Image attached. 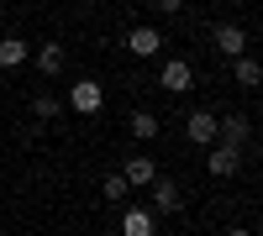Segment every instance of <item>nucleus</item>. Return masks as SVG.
Instances as JSON below:
<instances>
[{"label": "nucleus", "instance_id": "nucleus-11", "mask_svg": "<svg viewBox=\"0 0 263 236\" xmlns=\"http://www.w3.org/2000/svg\"><path fill=\"white\" fill-rule=\"evenodd\" d=\"M63 63H69V53H63V42H48V48L37 53V74H63Z\"/></svg>", "mask_w": 263, "mask_h": 236}, {"label": "nucleus", "instance_id": "nucleus-15", "mask_svg": "<svg viewBox=\"0 0 263 236\" xmlns=\"http://www.w3.org/2000/svg\"><path fill=\"white\" fill-rule=\"evenodd\" d=\"M100 189H105V200H116V205H121V200L132 195V184H126V174H111V179H105Z\"/></svg>", "mask_w": 263, "mask_h": 236}, {"label": "nucleus", "instance_id": "nucleus-10", "mask_svg": "<svg viewBox=\"0 0 263 236\" xmlns=\"http://www.w3.org/2000/svg\"><path fill=\"white\" fill-rule=\"evenodd\" d=\"M121 174H126V184H153V179H158V163H153V158H126Z\"/></svg>", "mask_w": 263, "mask_h": 236}, {"label": "nucleus", "instance_id": "nucleus-17", "mask_svg": "<svg viewBox=\"0 0 263 236\" xmlns=\"http://www.w3.org/2000/svg\"><path fill=\"white\" fill-rule=\"evenodd\" d=\"M179 6H184V0H158V11H163V16H174Z\"/></svg>", "mask_w": 263, "mask_h": 236}, {"label": "nucleus", "instance_id": "nucleus-8", "mask_svg": "<svg viewBox=\"0 0 263 236\" xmlns=\"http://www.w3.org/2000/svg\"><path fill=\"white\" fill-rule=\"evenodd\" d=\"M232 79L242 84V90H258V84H263V69H258V58L237 53V58H232Z\"/></svg>", "mask_w": 263, "mask_h": 236}, {"label": "nucleus", "instance_id": "nucleus-4", "mask_svg": "<svg viewBox=\"0 0 263 236\" xmlns=\"http://www.w3.org/2000/svg\"><path fill=\"white\" fill-rule=\"evenodd\" d=\"M216 132H221V116H211V111H190L184 137H190L195 147H211V142H216Z\"/></svg>", "mask_w": 263, "mask_h": 236}, {"label": "nucleus", "instance_id": "nucleus-9", "mask_svg": "<svg viewBox=\"0 0 263 236\" xmlns=\"http://www.w3.org/2000/svg\"><path fill=\"white\" fill-rule=\"evenodd\" d=\"M121 231H126V236H153V231H158V216H153V210H126V216H121Z\"/></svg>", "mask_w": 263, "mask_h": 236}, {"label": "nucleus", "instance_id": "nucleus-6", "mask_svg": "<svg viewBox=\"0 0 263 236\" xmlns=\"http://www.w3.org/2000/svg\"><path fill=\"white\" fill-rule=\"evenodd\" d=\"M158 84H163V90H174V95H184L190 84H195V69H190L184 58H168L163 69H158Z\"/></svg>", "mask_w": 263, "mask_h": 236}, {"label": "nucleus", "instance_id": "nucleus-5", "mask_svg": "<svg viewBox=\"0 0 263 236\" xmlns=\"http://www.w3.org/2000/svg\"><path fill=\"white\" fill-rule=\"evenodd\" d=\"M126 48L137 53V58H158V53H163V32H158V27H132V32H126Z\"/></svg>", "mask_w": 263, "mask_h": 236}, {"label": "nucleus", "instance_id": "nucleus-13", "mask_svg": "<svg viewBox=\"0 0 263 236\" xmlns=\"http://www.w3.org/2000/svg\"><path fill=\"white\" fill-rule=\"evenodd\" d=\"M248 132H253V121H248V116H221V132H216V137L242 147V142H248Z\"/></svg>", "mask_w": 263, "mask_h": 236}, {"label": "nucleus", "instance_id": "nucleus-3", "mask_svg": "<svg viewBox=\"0 0 263 236\" xmlns=\"http://www.w3.org/2000/svg\"><path fill=\"white\" fill-rule=\"evenodd\" d=\"M147 189H153V216H179L184 210V195H179L174 179H153Z\"/></svg>", "mask_w": 263, "mask_h": 236}, {"label": "nucleus", "instance_id": "nucleus-2", "mask_svg": "<svg viewBox=\"0 0 263 236\" xmlns=\"http://www.w3.org/2000/svg\"><path fill=\"white\" fill-rule=\"evenodd\" d=\"M69 105H74V116H100V105H105V90L95 79H74V90H69Z\"/></svg>", "mask_w": 263, "mask_h": 236}, {"label": "nucleus", "instance_id": "nucleus-1", "mask_svg": "<svg viewBox=\"0 0 263 236\" xmlns=\"http://www.w3.org/2000/svg\"><path fill=\"white\" fill-rule=\"evenodd\" d=\"M205 168H211L216 179H232L237 168H242V147H237V142H221V137H216V142H211V158H205Z\"/></svg>", "mask_w": 263, "mask_h": 236}, {"label": "nucleus", "instance_id": "nucleus-18", "mask_svg": "<svg viewBox=\"0 0 263 236\" xmlns=\"http://www.w3.org/2000/svg\"><path fill=\"white\" fill-rule=\"evenodd\" d=\"M79 6H95V0H79Z\"/></svg>", "mask_w": 263, "mask_h": 236}, {"label": "nucleus", "instance_id": "nucleus-14", "mask_svg": "<svg viewBox=\"0 0 263 236\" xmlns=\"http://www.w3.org/2000/svg\"><path fill=\"white\" fill-rule=\"evenodd\" d=\"M27 63V42L21 37H0V69H21Z\"/></svg>", "mask_w": 263, "mask_h": 236}, {"label": "nucleus", "instance_id": "nucleus-19", "mask_svg": "<svg viewBox=\"0 0 263 236\" xmlns=\"http://www.w3.org/2000/svg\"><path fill=\"white\" fill-rule=\"evenodd\" d=\"M0 6H6V0H0Z\"/></svg>", "mask_w": 263, "mask_h": 236}, {"label": "nucleus", "instance_id": "nucleus-12", "mask_svg": "<svg viewBox=\"0 0 263 236\" xmlns=\"http://www.w3.org/2000/svg\"><path fill=\"white\" fill-rule=\"evenodd\" d=\"M158 132H163V116H153V111H137V116H132V137H137V142H153Z\"/></svg>", "mask_w": 263, "mask_h": 236}, {"label": "nucleus", "instance_id": "nucleus-16", "mask_svg": "<svg viewBox=\"0 0 263 236\" xmlns=\"http://www.w3.org/2000/svg\"><path fill=\"white\" fill-rule=\"evenodd\" d=\"M32 116H37V121H53V116H58V100H53V95H37V100H32Z\"/></svg>", "mask_w": 263, "mask_h": 236}, {"label": "nucleus", "instance_id": "nucleus-7", "mask_svg": "<svg viewBox=\"0 0 263 236\" xmlns=\"http://www.w3.org/2000/svg\"><path fill=\"white\" fill-rule=\"evenodd\" d=\"M216 48H221L227 58H237V53H248V32L237 27V21H221V27H216Z\"/></svg>", "mask_w": 263, "mask_h": 236}]
</instances>
